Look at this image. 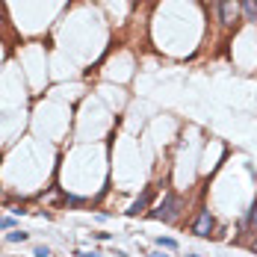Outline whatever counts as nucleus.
<instances>
[{"mask_svg":"<svg viewBox=\"0 0 257 257\" xmlns=\"http://www.w3.org/2000/svg\"><path fill=\"white\" fill-rule=\"evenodd\" d=\"M178 207H180V198L175 192H166L163 201H160V207L151 210V216L160 219V222H175V219H178Z\"/></svg>","mask_w":257,"mask_h":257,"instance_id":"nucleus-1","label":"nucleus"},{"mask_svg":"<svg viewBox=\"0 0 257 257\" xmlns=\"http://www.w3.org/2000/svg\"><path fill=\"white\" fill-rule=\"evenodd\" d=\"M189 228H192L195 236H210L213 228H216V219H213V213H210V210H198V216L192 219V225H189Z\"/></svg>","mask_w":257,"mask_h":257,"instance_id":"nucleus-2","label":"nucleus"},{"mask_svg":"<svg viewBox=\"0 0 257 257\" xmlns=\"http://www.w3.org/2000/svg\"><path fill=\"white\" fill-rule=\"evenodd\" d=\"M219 3V21L225 27H233L239 21V0H216Z\"/></svg>","mask_w":257,"mask_h":257,"instance_id":"nucleus-3","label":"nucleus"},{"mask_svg":"<svg viewBox=\"0 0 257 257\" xmlns=\"http://www.w3.org/2000/svg\"><path fill=\"white\" fill-rule=\"evenodd\" d=\"M151 195H154V192H151V189H145V192H142V195L133 201V207L127 210L130 216H139V213H145V210H148V204H151Z\"/></svg>","mask_w":257,"mask_h":257,"instance_id":"nucleus-4","label":"nucleus"},{"mask_svg":"<svg viewBox=\"0 0 257 257\" xmlns=\"http://www.w3.org/2000/svg\"><path fill=\"white\" fill-rule=\"evenodd\" d=\"M157 245L166 248V251H175V248H178V239H172V236H157Z\"/></svg>","mask_w":257,"mask_h":257,"instance_id":"nucleus-5","label":"nucleus"},{"mask_svg":"<svg viewBox=\"0 0 257 257\" xmlns=\"http://www.w3.org/2000/svg\"><path fill=\"white\" fill-rule=\"evenodd\" d=\"M242 3V9H245V15L251 18V21H257V0H239Z\"/></svg>","mask_w":257,"mask_h":257,"instance_id":"nucleus-6","label":"nucleus"},{"mask_svg":"<svg viewBox=\"0 0 257 257\" xmlns=\"http://www.w3.org/2000/svg\"><path fill=\"white\" fill-rule=\"evenodd\" d=\"M6 239H9V242H27V239H30V233H24V231H9V233H6Z\"/></svg>","mask_w":257,"mask_h":257,"instance_id":"nucleus-7","label":"nucleus"},{"mask_svg":"<svg viewBox=\"0 0 257 257\" xmlns=\"http://www.w3.org/2000/svg\"><path fill=\"white\" fill-rule=\"evenodd\" d=\"M245 225H248V228H254V225H257V201L251 204V210H248V219H245Z\"/></svg>","mask_w":257,"mask_h":257,"instance_id":"nucleus-8","label":"nucleus"},{"mask_svg":"<svg viewBox=\"0 0 257 257\" xmlns=\"http://www.w3.org/2000/svg\"><path fill=\"white\" fill-rule=\"evenodd\" d=\"M65 204H71V207H80V204H83V198H77V195H65Z\"/></svg>","mask_w":257,"mask_h":257,"instance_id":"nucleus-9","label":"nucleus"},{"mask_svg":"<svg viewBox=\"0 0 257 257\" xmlns=\"http://www.w3.org/2000/svg\"><path fill=\"white\" fill-rule=\"evenodd\" d=\"M36 257H51V248H48V245H39V248H36Z\"/></svg>","mask_w":257,"mask_h":257,"instance_id":"nucleus-10","label":"nucleus"},{"mask_svg":"<svg viewBox=\"0 0 257 257\" xmlns=\"http://www.w3.org/2000/svg\"><path fill=\"white\" fill-rule=\"evenodd\" d=\"M15 225V219H9V216H0V228H12Z\"/></svg>","mask_w":257,"mask_h":257,"instance_id":"nucleus-11","label":"nucleus"},{"mask_svg":"<svg viewBox=\"0 0 257 257\" xmlns=\"http://www.w3.org/2000/svg\"><path fill=\"white\" fill-rule=\"evenodd\" d=\"M77 257H101V254H98V251H80Z\"/></svg>","mask_w":257,"mask_h":257,"instance_id":"nucleus-12","label":"nucleus"},{"mask_svg":"<svg viewBox=\"0 0 257 257\" xmlns=\"http://www.w3.org/2000/svg\"><path fill=\"white\" fill-rule=\"evenodd\" d=\"M248 248H251V251H257V236L251 239V242H248Z\"/></svg>","mask_w":257,"mask_h":257,"instance_id":"nucleus-13","label":"nucleus"},{"mask_svg":"<svg viewBox=\"0 0 257 257\" xmlns=\"http://www.w3.org/2000/svg\"><path fill=\"white\" fill-rule=\"evenodd\" d=\"M148 257H169V254H163V251H154V254H148Z\"/></svg>","mask_w":257,"mask_h":257,"instance_id":"nucleus-14","label":"nucleus"},{"mask_svg":"<svg viewBox=\"0 0 257 257\" xmlns=\"http://www.w3.org/2000/svg\"><path fill=\"white\" fill-rule=\"evenodd\" d=\"M186 257H201V254H186Z\"/></svg>","mask_w":257,"mask_h":257,"instance_id":"nucleus-15","label":"nucleus"}]
</instances>
